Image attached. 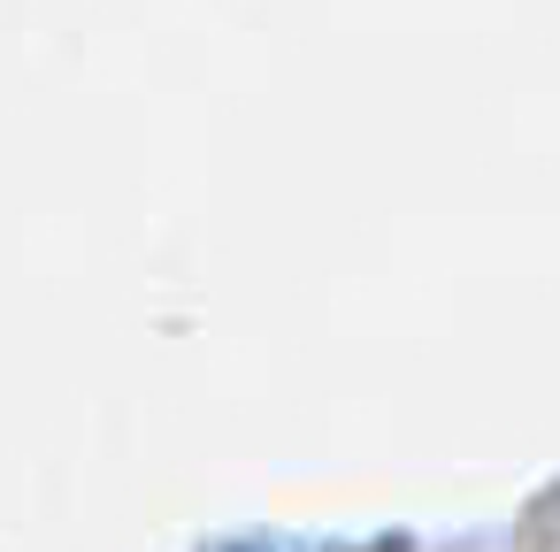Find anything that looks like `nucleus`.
<instances>
[{
  "label": "nucleus",
  "instance_id": "f257e3e1",
  "mask_svg": "<svg viewBox=\"0 0 560 552\" xmlns=\"http://www.w3.org/2000/svg\"><path fill=\"white\" fill-rule=\"evenodd\" d=\"M231 552H261V544H231Z\"/></svg>",
  "mask_w": 560,
  "mask_h": 552
}]
</instances>
